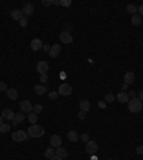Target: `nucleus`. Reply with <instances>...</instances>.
I'll use <instances>...</instances> for the list:
<instances>
[{
    "mask_svg": "<svg viewBox=\"0 0 143 160\" xmlns=\"http://www.w3.org/2000/svg\"><path fill=\"white\" fill-rule=\"evenodd\" d=\"M36 69H37V73H39V74H47V71H49V63L45 62V60H40V62H37Z\"/></svg>",
    "mask_w": 143,
    "mask_h": 160,
    "instance_id": "7",
    "label": "nucleus"
},
{
    "mask_svg": "<svg viewBox=\"0 0 143 160\" xmlns=\"http://www.w3.org/2000/svg\"><path fill=\"white\" fill-rule=\"evenodd\" d=\"M137 12H139V16L142 17V16H143V4L140 7H137Z\"/></svg>",
    "mask_w": 143,
    "mask_h": 160,
    "instance_id": "41",
    "label": "nucleus"
},
{
    "mask_svg": "<svg viewBox=\"0 0 143 160\" xmlns=\"http://www.w3.org/2000/svg\"><path fill=\"white\" fill-rule=\"evenodd\" d=\"M14 112H12L10 109H3L1 112V116H3V119H6V120H13L14 119Z\"/></svg>",
    "mask_w": 143,
    "mask_h": 160,
    "instance_id": "14",
    "label": "nucleus"
},
{
    "mask_svg": "<svg viewBox=\"0 0 143 160\" xmlns=\"http://www.w3.org/2000/svg\"><path fill=\"white\" fill-rule=\"evenodd\" d=\"M136 153L137 154H143V144H140V146H137L136 147Z\"/></svg>",
    "mask_w": 143,
    "mask_h": 160,
    "instance_id": "35",
    "label": "nucleus"
},
{
    "mask_svg": "<svg viewBox=\"0 0 143 160\" xmlns=\"http://www.w3.org/2000/svg\"><path fill=\"white\" fill-rule=\"evenodd\" d=\"M127 106H129V112H130V113H139V112L143 109V103L140 102V99H139V97L129 99Z\"/></svg>",
    "mask_w": 143,
    "mask_h": 160,
    "instance_id": "2",
    "label": "nucleus"
},
{
    "mask_svg": "<svg viewBox=\"0 0 143 160\" xmlns=\"http://www.w3.org/2000/svg\"><path fill=\"white\" fill-rule=\"evenodd\" d=\"M53 4H60V0H52Z\"/></svg>",
    "mask_w": 143,
    "mask_h": 160,
    "instance_id": "44",
    "label": "nucleus"
},
{
    "mask_svg": "<svg viewBox=\"0 0 143 160\" xmlns=\"http://www.w3.org/2000/svg\"><path fill=\"white\" fill-rule=\"evenodd\" d=\"M133 82H135V73H133V71H127V73L124 74V83L132 84Z\"/></svg>",
    "mask_w": 143,
    "mask_h": 160,
    "instance_id": "19",
    "label": "nucleus"
},
{
    "mask_svg": "<svg viewBox=\"0 0 143 160\" xmlns=\"http://www.w3.org/2000/svg\"><path fill=\"white\" fill-rule=\"evenodd\" d=\"M72 92H73V89H72V86L69 83H62L59 86V90H57V93L62 95V96H70Z\"/></svg>",
    "mask_w": 143,
    "mask_h": 160,
    "instance_id": "4",
    "label": "nucleus"
},
{
    "mask_svg": "<svg viewBox=\"0 0 143 160\" xmlns=\"http://www.w3.org/2000/svg\"><path fill=\"white\" fill-rule=\"evenodd\" d=\"M127 96H129L130 99H133V97H137V96H136V92H133V90H130V92H129V95H127Z\"/></svg>",
    "mask_w": 143,
    "mask_h": 160,
    "instance_id": "39",
    "label": "nucleus"
},
{
    "mask_svg": "<svg viewBox=\"0 0 143 160\" xmlns=\"http://www.w3.org/2000/svg\"><path fill=\"white\" fill-rule=\"evenodd\" d=\"M40 82H42V83H46V82H47V74H40Z\"/></svg>",
    "mask_w": 143,
    "mask_h": 160,
    "instance_id": "36",
    "label": "nucleus"
},
{
    "mask_svg": "<svg viewBox=\"0 0 143 160\" xmlns=\"http://www.w3.org/2000/svg\"><path fill=\"white\" fill-rule=\"evenodd\" d=\"M37 117H39V116L36 115V113H29V122L32 123V124H36V123H37Z\"/></svg>",
    "mask_w": 143,
    "mask_h": 160,
    "instance_id": "25",
    "label": "nucleus"
},
{
    "mask_svg": "<svg viewBox=\"0 0 143 160\" xmlns=\"http://www.w3.org/2000/svg\"><path fill=\"white\" fill-rule=\"evenodd\" d=\"M85 117H86V112H82V110H80V112H79V119L83 120Z\"/></svg>",
    "mask_w": 143,
    "mask_h": 160,
    "instance_id": "38",
    "label": "nucleus"
},
{
    "mask_svg": "<svg viewBox=\"0 0 143 160\" xmlns=\"http://www.w3.org/2000/svg\"><path fill=\"white\" fill-rule=\"evenodd\" d=\"M116 99L119 103H129V96H127L126 92H120V93L116 96Z\"/></svg>",
    "mask_w": 143,
    "mask_h": 160,
    "instance_id": "17",
    "label": "nucleus"
},
{
    "mask_svg": "<svg viewBox=\"0 0 143 160\" xmlns=\"http://www.w3.org/2000/svg\"><path fill=\"white\" fill-rule=\"evenodd\" d=\"M57 96H59L57 92H50V93H49V97H50V100H56V99H57Z\"/></svg>",
    "mask_w": 143,
    "mask_h": 160,
    "instance_id": "31",
    "label": "nucleus"
},
{
    "mask_svg": "<svg viewBox=\"0 0 143 160\" xmlns=\"http://www.w3.org/2000/svg\"><path fill=\"white\" fill-rule=\"evenodd\" d=\"M137 97L140 99V102H143V89L140 90V92H139V96H137Z\"/></svg>",
    "mask_w": 143,
    "mask_h": 160,
    "instance_id": "42",
    "label": "nucleus"
},
{
    "mask_svg": "<svg viewBox=\"0 0 143 160\" xmlns=\"http://www.w3.org/2000/svg\"><path fill=\"white\" fill-rule=\"evenodd\" d=\"M72 4V1L70 0H60V6H63V7H69Z\"/></svg>",
    "mask_w": 143,
    "mask_h": 160,
    "instance_id": "29",
    "label": "nucleus"
},
{
    "mask_svg": "<svg viewBox=\"0 0 143 160\" xmlns=\"http://www.w3.org/2000/svg\"><path fill=\"white\" fill-rule=\"evenodd\" d=\"M67 139H69L70 141H77L79 139H80V136H79L74 130H72V132H69V133H67Z\"/></svg>",
    "mask_w": 143,
    "mask_h": 160,
    "instance_id": "21",
    "label": "nucleus"
},
{
    "mask_svg": "<svg viewBox=\"0 0 143 160\" xmlns=\"http://www.w3.org/2000/svg\"><path fill=\"white\" fill-rule=\"evenodd\" d=\"M60 50H62V47L60 45H53L50 47V51H49V56L50 57H57L59 54H60Z\"/></svg>",
    "mask_w": 143,
    "mask_h": 160,
    "instance_id": "12",
    "label": "nucleus"
},
{
    "mask_svg": "<svg viewBox=\"0 0 143 160\" xmlns=\"http://www.w3.org/2000/svg\"><path fill=\"white\" fill-rule=\"evenodd\" d=\"M9 130H10V124H7V123H3L0 126V133H7Z\"/></svg>",
    "mask_w": 143,
    "mask_h": 160,
    "instance_id": "27",
    "label": "nucleus"
},
{
    "mask_svg": "<svg viewBox=\"0 0 143 160\" xmlns=\"http://www.w3.org/2000/svg\"><path fill=\"white\" fill-rule=\"evenodd\" d=\"M42 47H43V43H42V40H40V39H33L32 42H30V49H32L33 51L40 50Z\"/></svg>",
    "mask_w": 143,
    "mask_h": 160,
    "instance_id": "10",
    "label": "nucleus"
},
{
    "mask_svg": "<svg viewBox=\"0 0 143 160\" xmlns=\"http://www.w3.org/2000/svg\"><path fill=\"white\" fill-rule=\"evenodd\" d=\"M79 106H80V110H82V112H86V113H87V112H89V110H90V102H89V100H82V102L79 103Z\"/></svg>",
    "mask_w": 143,
    "mask_h": 160,
    "instance_id": "18",
    "label": "nucleus"
},
{
    "mask_svg": "<svg viewBox=\"0 0 143 160\" xmlns=\"http://www.w3.org/2000/svg\"><path fill=\"white\" fill-rule=\"evenodd\" d=\"M12 139H13L14 141L20 143V141H25V140H27V139H30V137L27 135V132H25V130H16L13 135H12Z\"/></svg>",
    "mask_w": 143,
    "mask_h": 160,
    "instance_id": "3",
    "label": "nucleus"
},
{
    "mask_svg": "<svg viewBox=\"0 0 143 160\" xmlns=\"http://www.w3.org/2000/svg\"><path fill=\"white\" fill-rule=\"evenodd\" d=\"M1 124H3V116L0 115V126H1Z\"/></svg>",
    "mask_w": 143,
    "mask_h": 160,
    "instance_id": "46",
    "label": "nucleus"
},
{
    "mask_svg": "<svg viewBox=\"0 0 143 160\" xmlns=\"http://www.w3.org/2000/svg\"><path fill=\"white\" fill-rule=\"evenodd\" d=\"M27 23H29V22H27V19H26V17H23V19H22V20H20V22H19V25L22 26V27H26V26H27Z\"/></svg>",
    "mask_w": 143,
    "mask_h": 160,
    "instance_id": "33",
    "label": "nucleus"
},
{
    "mask_svg": "<svg viewBox=\"0 0 143 160\" xmlns=\"http://www.w3.org/2000/svg\"><path fill=\"white\" fill-rule=\"evenodd\" d=\"M42 112H43V106H40V104H36V106H33V113H36V115L39 116Z\"/></svg>",
    "mask_w": 143,
    "mask_h": 160,
    "instance_id": "28",
    "label": "nucleus"
},
{
    "mask_svg": "<svg viewBox=\"0 0 143 160\" xmlns=\"http://www.w3.org/2000/svg\"><path fill=\"white\" fill-rule=\"evenodd\" d=\"M127 87H129V84H126V83H124V84H123V87H122V89H123V90H126V89H127Z\"/></svg>",
    "mask_w": 143,
    "mask_h": 160,
    "instance_id": "45",
    "label": "nucleus"
},
{
    "mask_svg": "<svg viewBox=\"0 0 143 160\" xmlns=\"http://www.w3.org/2000/svg\"><path fill=\"white\" fill-rule=\"evenodd\" d=\"M33 90H34V93H36V95H39V96H43L46 92H47L45 86H37V84L34 86V89H33Z\"/></svg>",
    "mask_w": 143,
    "mask_h": 160,
    "instance_id": "22",
    "label": "nucleus"
},
{
    "mask_svg": "<svg viewBox=\"0 0 143 160\" xmlns=\"http://www.w3.org/2000/svg\"><path fill=\"white\" fill-rule=\"evenodd\" d=\"M22 12H23V14H26V16L33 14V12H34V4H32V3H26L25 6L22 7Z\"/></svg>",
    "mask_w": 143,
    "mask_h": 160,
    "instance_id": "11",
    "label": "nucleus"
},
{
    "mask_svg": "<svg viewBox=\"0 0 143 160\" xmlns=\"http://www.w3.org/2000/svg\"><path fill=\"white\" fill-rule=\"evenodd\" d=\"M0 92H7V86L4 82H0Z\"/></svg>",
    "mask_w": 143,
    "mask_h": 160,
    "instance_id": "34",
    "label": "nucleus"
},
{
    "mask_svg": "<svg viewBox=\"0 0 143 160\" xmlns=\"http://www.w3.org/2000/svg\"><path fill=\"white\" fill-rule=\"evenodd\" d=\"M132 25L133 26H142V17H140L137 13L132 16Z\"/></svg>",
    "mask_w": 143,
    "mask_h": 160,
    "instance_id": "20",
    "label": "nucleus"
},
{
    "mask_svg": "<svg viewBox=\"0 0 143 160\" xmlns=\"http://www.w3.org/2000/svg\"><path fill=\"white\" fill-rule=\"evenodd\" d=\"M98 143L93 140H89L87 143H86V152H87V154H90V156H95L96 154V152H98Z\"/></svg>",
    "mask_w": 143,
    "mask_h": 160,
    "instance_id": "6",
    "label": "nucleus"
},
{
    "mask_svg": "<svg viewBox=\"0 0 143 160\" xmlns=\"http://www.w3.org/2000/svg\"><path fill=\"white\" fill-rule=\"evenodd\" d=\"M25 119H26V116H25V113H22V112H20V113H16V115H14V122L17 123V124H19V123H23L25 122Z\"/></svg>",
    "mask_w": 143,
    "mask_h": 160,
    "instance_id": "23",
    "label": "nucleus"
},
{
    "mask_svg": "<svg viewBox=\"0 0 143 160\" xmlns=\"http://www.w3.org/2000/svg\"><path fill=\"white\" fill-rule=\"evenodd\" d=\"M115 99H116V97L113 96L112 93H109V95H106V102H107V103H112L113 100H115Z\"/></svg>",
    "mask_w": 143,
    "mask_h": 160,
    "instance_id": "32",
    "label": "nucleus"
},
{
    "mask_svg": "<svg viewBox=\"0 0 143 160\" xmlns=\"http://www.w3.org/2000/svg\"><path fill=\"white\" fill-rule=\"evenodd\" d=\"M27 135H29V137L39 139V137H42V136L45 135V129L42 127V126H39V124H32L27 129Z\"/></svg>",
    "mask_w": 143,
    "mask_h": 160,
    "instance_id": "1",
    "label": "nucleus"
},
{
    "mask_svg": "<svg viewBox=\"0 0 143 160\" xmlns=\"http://www.w3.org/2000/svg\"><path fill=\"white\" fill-rule=\"evenodd\" d=\"M92 160H98L96 159V156H92Z\"/></svg>",
    "mask_w": 143,
    "mask_h": 160,
    "instance_id": "47",
    "label": "nucleus"
},
{
    "mask_svg": "<svg viewBox=\"0 0 143 160\" xmlns=\"http://www.w3.org/2000/svg\"><path fill=\"white\" fill-rule=\"evenodd\" d=\"M42 3H43V6H52V4H53L52 0H43Z\"/></svg>",
    "mask_w": 143,
    "mask_h": 160,
    "instance_id": "37",
    "label": "nucleus"
},
{
    "mask_svg": "<svg viewBox=\"0 0 143 160\" xmlns=\"http://www.w3.org/2000/svg\"><path fill=\"white\" fill-rule=\"evenodd\" d=\"M59 39H60V42L63 43V45H69L73 42V36H72L70 32H67V30H63V32H60L59 34Z\"/></svg>",
    "mask_w": 143,
    "mask_h": 160,
    "instance_id": "5",
    "label": "nucleus"
},
{
    "mask_svg": "<svg viewBox=\"0 0 143 160\" xmlns=\"http://www.w3.org/2000/svg\"><path fill=\"white\" fill-rule=\"evenodd\" d=\"M50 47H52V46H49V45H43V47H42V49H43L45 51H47V53H49V51H50Z\"/></svg>",
    "mask_w": 143,
    "mask_h": 160,
    "instance_id": "40",
    "label": "nucleus"
},
{
    "mask_svg": "<svg viewBox=\"0 0 143 160\" xmlns=\"http://www.w3.org/2000/svg\"><path fill=\"white\" fill-rule=\"evenodd\" d=\"M20 110H22V113H32V112H33L32 103L27 102V100L22 102V103H20Z\"/></svg>",
    "mask_w": 143,
    "mask_h": 160,
    "instance_id": "9",
    "label": "nucleus"
},
{
    "mask_svg": "<svg viewBox=\"0 0 143 160\" xmlns=\"http://www.w3.org/2000/svg\"><path fill=\"white\" fill-rule=\"evenodd\" d=\"M10 17H12L13 20H19V22H20V20L25 17V14H23V12H22V10L14 9V10H12V12H10Z\"/></svg>",
    "mask_w": 143,
    "mask_h": 160,
    "instance_id": "13",
    "label": "nucleus"
},
{
    "mask_svg": "<svg viewBox=\"0 0 143 160\" xmlns=\"http://www.w3.org/2000/svg\"><path fill=\"white\" fill-rule=\"evenodd\" d=\"M49 160H63L62 159V157H59V156H56V154H54V156H53V157H50V159Z\"/></svg>",
    "mask_w": 143,
    "mask_h": 160,
    "instance_id": "43",
    "label": "nucleus"
},
{
    "mask_svg": "<svg viewBox=\"0 0 143 160\" xmlns=\"http://www.w3.org/2000/svg\"><path fill=\"white\" fill-rule=\"evenodd\" d=\"M54 156V149H46L45 150V157H47V159H50V157H53Z\"/></svg>",
    "mask_w": 143,
    "mask_h": 160,
    "instance_id": "26",
    "label": "nucleus"
},
{
    "mask_svg": "<svg viewBox=\"0 0 143 160\" xmlns=\"http://www.w3.org/2000/svg\"><path fill=\"white\" fill-rule=\"evenodd\" d=\"M62 146V137L59 135H53L52 137H50V147L53 149H57Z\"/></svg>",
    "mask_w": 143,
    "mask_h": 160,
    "instance_id": "8",
    "label": "nucleus"
},
{
    "mask_svg": "<svg viewBox=\"0 0 143 160\" xmlns=\"http://www.w3.org/2000/svg\"><path fill=\"white\" fill-rule=\"evenodd\" d=\"M107 160H112V159H107Z\"/></svg>",
    "mask_w": 143,
    "mask_h": 160,
    "instance_id": "48",
    "label": "nucleus"
},
{
    "mask_svg": "<svg viewBox=\"0 0 143 160\" xmlns=\"http://www.w3.org/2000/svg\"><path fill=\"white\" fill-rule=\"evenodd\" d=\"M126 12L130 13L132 16H133V14H136V12H137V6H135V4H129V6L126 7Z\"/></svg>",
    "mask_w": 143,
    "mask_h": 160,
    "instance_id": "24",
    "label": "nucleus"
},
{
    "mask_svg": "<svg viewBox=\"0 0 143 160\" xmlns=\"http://www.w3.org/2000/svg\"><path fill=\"white\" fill-rule=\"evenodd\" d=\"M80 139H82V141H85V143H87V141L90 140V136L87 135V133H83V135L80 136Z\"/></svg>",
    "mask_w": 143,
    "mask_h": 160,
    "instance_id": "30",
    "label": "nucleus"
},
{
    "mask_svg": "<svg viewBox=\"0 0 143 160\" xmlns=\"http://www.w3.org/2000/svg\"><path fill=\"white\" fill-rule=\"evenodd\" d=\"M54 154L59 156V157H62V159H66V157L69 156V152H67L65 147H62V146H60V147H57L56 150H54Z\"/></svg>",
    "mask_w": 143,
    "mask_h": 160,
    "instance_id": "15",
    "label": "nucleus"
},
{
    "mask_svg": "<svg viewBox=\"0 0 143 160\" xmlns=\"http://www.w3.org/2000/svg\"><path fill=\"white\" fill-rule=\"evenodd\" d=\"M6 96H7V99H10V100H16V99L19 97V92L16 89H7Z\"/></svg>",
    "mask_w": 143,
    "mask_h": 160,
    "instance_id": "16",
    "label": "nucleus"
}]
</instances>
